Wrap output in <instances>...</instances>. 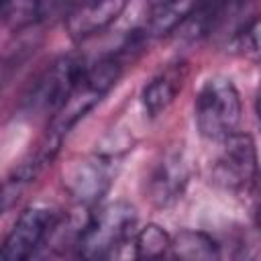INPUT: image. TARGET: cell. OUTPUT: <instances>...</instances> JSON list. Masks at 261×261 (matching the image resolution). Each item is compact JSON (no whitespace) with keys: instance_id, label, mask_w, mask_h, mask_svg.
<instances>
[{"instance_id":"obj_1","label":"cell","mask_w":261,"mask_h":261,"mask_svg":"<svg viewBox=\"0 0 261 261\" xmlns=\"http://www.w3.org/2000/svg\"><path fill=\"white\" fill-rule=\"evenodd\" d=\"M122 67H124V61L118 53L116 55H106V57H102L96 63L86 67L82 80L77 82V86L73 88L69 98L61 104V108L49 120L47 139H45L43 147L37 151V155L31 163V167L35 171H41L43 165L53 161V157L59 151L61 141L69 135V130L94 106H98L104 100V96L118 84V80L122 75Z\"/></svg>"},{"instance_id":"obj_2","label":"cell","mask_w":261,"mask_h":261,"mask_svg":"<svg viewBox=\"0 0 261 261\" xmlns=\"http://www.w3.org/2000/svg\"><path fill=\"white\" fill-rule=\"evenodd\" d=\"M137 226V210L124 200L100 206L80 230L75 241L77 261H110L130 239Z\"/></svg>"},{"instance_id":"obj_3","label":"cell","mask_w":261,"mask_h":261,"mask_svg":"<svg viewBox=\"0 0 261 261\" xmlns=\"http://www.w3.org/2000/svg\"><path fill=\"white\" fill-rule=\"evenodd\" d=\"M243 116L241 94L226 75H210L198 88L194 100V122L198 133L214 143L239 133Z\"/></svg>"},{"instance_id":"obj_4","label":"cell","mask_w":261,"mask_h":261,"mask_svg":"<svg viewBox=\"0 0 261 261\" xmlns=\"http://www.w3.org/2000/svg\"><path fill=\"white\" fill-rule=\"evenodd\" d=\"M220 149L210 167V179L224 192L249 196L257 186V147L249 133H234L218 143Z\"/></svg>"},{"instance_id":"obj_5","label":"cell","mask_w":261,"mask_h":261,"mask_svg":"<svg viewBox=\"0 0 261 261\" xmlns=\"http://www.w3.org/2000/svg\"><path fill=\"white\" fill-rule=\"evenodd\" d=\"M88 63L80 53H67L47 65L33 84L27 106L35 114H55L82 80Z\"/></svg>"},{"instance_id":"obj_6","label":"cell","mask_w":261,"mask_h":261,"mask_svg":"<svg viewBox=\"0 0 261 261\" xmlns=\"http://www.w3.org/2000/svg\"><path fill=\"white\" fill-rule=\"evenodd\" d=\"M59 210L51 204H31L14 220L2 249V261H31L59 224Z\"/></svg>"},{"instance_id":"obj_7","label":"cell","mask_w":261,"mask_h":261,"mask_svg":"<svg viewBox=\"0 0 261 261\" xmlns=\"http://www.w3.org/2000/svg\"><path fill=\"white\" fill-rule=\"evenodd\" d=\"M116 159L102 153L71 159L63 169V186L80 204H96L112 186Z\"/></svg>"},{"instance_id":"obj_8","label":"cell","mask_w":261,"mask_h":261,"mask_svg":"<svg viewBox=\"0 0 261 261\" xmlns=\"http://www.w3.org/2000/svg\"><path fill=\"white\" fill-rule=\"evenodd\" d=\"M190 181V163L181 149L165 151L151 167L147 175L145 194L157 208L171 206L177 202Z\"/></svg>"},{"instance_id":"obj_9","label":"cell","mask_w":261,"mask_h":261,"mask_svg":"<svg viewBox=\"0 0 261 261\" xmlns=\"http://www.w3.org/2000/svg\"><path fill=\"white\" fill-rule=\"evenodd\" d=\"M126 8V2L104 0V2H77L69 4L65 16V29L73 41H86L106 31Z\"/></svg>"},{"instance_id":"obj_10","label":"cell","mask_w":261,"mask_h":261,"mask_svg":"<svg viewBox=\"0 0 261 261\" xmlns=\"http://www.w3.org/2000/svg\"><path fill=\"white\" fill-rule=\"evenodd\" d=\"M186 77H188L186 61H175L159 69L141 90V106L145 114L151 118L163 114L181 92Z\"/></svg>"},{"instance_id":"obj_11","label":"cell","mask_w":261,"mask_h":261,"mask_svg":"<svg viewBox=\"0 0 261 261\" xmlns=\"http://www.w3.org/2000/svg\"><path fill=\"white\" fill-rule=\"evenodd\" d=\"M169 261H226V251L212 234L188 228L171 237Z\"/></svg>"},{"instance_id":"obj_12","label":"cell","mask_w":261,"mask_h":261,"mask_svg":"<svg viewBox=\"0 0 261 261\" xmlns=\"http://www.w3.org/2000/svg\"><path fill=\"white\" fill-rule=\"evenodd\" d=\"M194 4L190 2H155L147 6L143 24L135 31L130 43H141L145 39H157L167 33H173L184 16L190 12Z\"/></svg>"},{"instance_id":"obj_13","label":"cell","mask_w":261,"mask_h":261,"mask_svg":"<svg viewBox=\"0 0 261 261\" xmlns=\"http://www.w3.org/2000/svg\"><path fill=\"white\" fill-rule=\"evenodd\" d=\"M171 237L157 224H149L135 234V259H159L169 255Z\"/></svg>"},{"instance_id":"obj_14","label":"cell","mask_w":261,"mask_h":261,"mask_svg":"<svg viewBox=\"0 0 261 261\" xmlns=\"http://www.w3.org/2000/svg\"><path fill=\"white\" fill-rule=\"evenodd\" d=\"M228 51L245 57V59H259V18L253 16L249 22L237 27L228 39Z\"/></svg>"},{"instance_id":"obj_15","label":"cell","mask_w":261,"mask_h":261,"mask_svg":"<svg viewBox=\"0 0 261 261\" xmlns=\"http://www.w3.org/2000/svg\"><path fill=\"white\" fill-rule=\"evenodd\" d=\"M4 208H6V192H4V188H0V214Z\"/></svg>"},{"instance_id":"obj_16","label":"cell","mask_w":261,"mask_h":261,"mask_svg":"<svg viewBox=\"0 0 261 261\" xmlns=\"http://www.w3.org/2000/svg\"><path fill=\"white\" fill-rule=\"evenodd\" d=\"M135 261H169V255L167 257H159V259H135Z\"/></svg>"},{"instance_id":"obj_17","label":"cell","mask_w":261,"mask_h":261,"mask_svg":"<svg viewBox=\"0 0 261 261\" xmlns=\"http://www.w3.org/2000/svg\"><path fill=\"white\" fill-rule=\"evenodd\" d=\"M249 261H259V255H257V253H255V255H253V257H251V259H249Z\"/></svg>"},{"instance_id":"obj_18","label":"cell","mask_w":261,"mask_h":261,"mask_svg":"<svg viewBox=\"0 0 261 261\" xmlns=\"http://www.w3.org/2000/svg\"><path fill=\"white\" fill-rule=\"evenodd\" d=\"M0 261H2V257H0Z\"/></svg>"}]
</instances>
